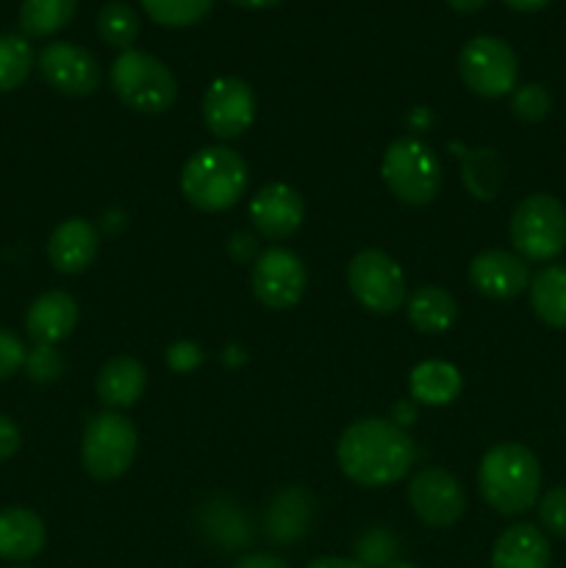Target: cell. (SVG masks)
<instances>
[{
  "label": "cell",
  "instance_id": "19",
  "mask_svg": "<svg viewBox=\"0 0 566 568\" xmlns=\"http://www.w3.org/2000/svg\"><path fill=\"white\" fill-rule=\"evenodd\" d=\"M44 547V521L31 508L0 510V558L31 560Z\"/></svg>",
  "mask_w": 566,
  "mask_h": 568
},
{
  "label": "cell",
  "instance_id": "3",
  "mask_svg": "<svg viewBox=\"0 0 566 568\" xmlns=\"http://www.w3.org/2000/svg\"><path fill=\"white\" fill-rule=\"evenodd\" d=\"M183 197L200 211H225L247 189V164L231 148H203L183 164Z\"/></svg>",
  "mask_w": 566,
  "mask_h": 568
},
{
  "label": "cell",
  "instance_id": "29",
  "mask_svg": "<svg viewBox=\"0 0 566 568\" xmlns=\"http://www.w3.org/2000/svg\"><path fill=\"white\" fill-rule=\"evenodd\" d=\"M503 178V161L494 150H477L466 159V183L481 200H492Z\"/></svg>",
  "mask_w": 566,
  "mask_h": 568
},
{
  "label": "cell",
  "instance_id": "22",
  "mask_svg": "<svg viewBox=\"0 0 566 568\" xmlns=\"http://www.w3.org/2000/svg\"><path fill=\"white\" fill-rule=\"evenodd\" d=\"M461 386V372L447 361H425L411 372V397L422 405H449Z\"/></svg>",
  "mask_w": 566,
  "mask_h": 568
},
{
  "label": "cell",
  "instance_id": "11",
  "mask_svg": "<svg viewBox=\"0 0 566 568\" xmlns=\"http://www.w3.org/2000/svg\"><path fill=\"white\" fill-rule=\"evenodd\" d=\"M39 72L61 94L87 98L103 81L100 61L87 48L72 42H50L39 50Z\"/></svg>",
  "mask_w": 566,
  "mask_h": 568
},
{
  "label": "cell",
  "instance_id": "4",
  "mask_svg": "<svg viewBox=\"0 0 566 568\" xmlns=\"http://www.w3.org/2000/svg\"><path fill=\"white\" fill-rule=\"evenodd\" d=\"M109 81L117 98L139 114H161L178 98V83L170 67L148 50H122L111 64Z\"/></svg>",
  "mask_w": 566,
  "mask_h": 568
},
{
  "label": "cell",
  "instance_id": "32",
  "mask_svg": "<svg viewBox=\"0 0 566 568\" xmlns=\"http://www.w3.org/2000/svg\"><path fill=\"white\" fill-rule=\"evenodd\" d=\"M538 519H542L544 530H549L558 538H566V486L549 488L538 499Z\"/></svg>",
  "mask_w": 566,
  "mask_h": 568
},
{
  "label": "cell",
  "instance_id": "39",
  "mask_svg": "<svg viewBox=\"0 0 566 568\" xmlns=\"http://www.w3.org/2000/svg\"><path fill=\"white\" fill-rule=\"evenodd\" d=\"M305 568H366L358 560H350V558H316L311 560Z\"/></svg>",
  "mask_w": 566,
  "mask_h": 568
},
{
  "label": "cell",
  "instance_id": "41",
  "mask_svg": "<svg viewBox=\"0 0 566 568\" xmlns=\"http://www.w3.org/2000/svg\"><path fill=\"white\" fill-rule=\"evenodd\" d=\"M447 3L453 6L455 11H461V14H475V11H481L488 0H447Z\"/></svg>",
  "mask_w": 566,
  "mask_h": 568
},
{
  "label": "cell",
  "instance_id": "7",
  "mask_svg": "<svg viewBox=\"0 0 566 568\" xmlns=\"http://www.w3.org/2000/svg\"><path fill=\"white\" fill-rule=\"evenodd\" d=\"M137 427L117 410L94 414L83 427L81 460L94 480H117L137 455Z\"/></svg>",
  "mask_w": 566,
  "mask_h": 568
},
{
  "label": "cell",
  "instance_id": "26",
  "mask_svg": "<svg viewBox=\"0 0 566 568\" xmlns=\"http://www.w3.org/2000/svg\"><path fill=\"white\" fill-rule=\"evenodd\" d=\"M311 508L309 497H303L300 491H286L277 497V503L270 510V536L275 538V544H289L297 536L309 532Z\"/></svg>",
  "mask_w": 566,
  "mask_h": 568
},
{
  "label": "cell",
  "instance_id": "34",
  "mask_svg": "<svg viewBox=\"0 0 566 568\" xmlns=\"http://www.w3.org/2000/svg\"><path fill=\"white\" fill-rule=\"evenodd\" d=\"M26 344L20 336L0 327V381H9L20 366H26Z\"/></svg>",
  "mask_w": 566,
  "mask_h": 568
},
{
  "label": "cell",
  "instance_id": "30",
  "mask_svg": "<svg viewBox=\"0 0 566 568\" xmlns=\"http://www.w3.org/2000/svg\"><path fill=\"white\" fill-rule=\"evenodd\" d=\"M553 109V98L542 83H525L511 94V111L525 122H538Z\"/></svg>",
  "mask_w": 566,
  "mask_h": 568
},
{
  "label": "cell",
  "instance_id": "27",
  "mask_svg": "<svg viewBox=\"0 0 566 568\" xmlns=\"http://www.w3.org/2000/svg\"><path fill=\"white\" fill-rule=\"evenodd\" d=\"M98 33L109 48L131 50L139 37V14L125 0H111L100 9Z\"/></svg>",
  "mask_w": 566,
  "mask_h": 568
},
{
  "label": "cell",
  "instance_id": "14",
  "mask_svg": "<svg viewBox=\"0 0 566 568\" xmlns=\"http://www.w3.org/2000/svg\"><path fill=\"white\" fill-rule=\"evenodd\" d=\"M469 281L481 294L492 300H514L530 286L527 261L505 250H486L469 264Z\"/></svg>",
  "mask_w": 566,
  "mask_h": 568
},
{
  "label": "cell",
  "instance_id": "1",
  "mask_svg": "<svg viewBox=\"0 0 566 568\" xmlns=\"http://www.w3.org/2000/svg\"><path fill=\"white\" fill-rule=\"evenodd\" d=\"M336 458L350 480L366 488H381L408 475L416 447L403 427L370 416V419L353 422L342 433Z\"/></svg>",
  "mask_w": 566,
  "mask_h": 568
},
{
  "label": "cell",
  "instance_id": "20",
  "mask_svg": "<svg viewBox=\"0 0 566 568\" xmlns=\"http://www.w3.org/2000/svg\"><path fill=\"white\" fill-rule=\"evenodd\" d=\"M148 386V372L131 355H117L100 369L98 397L105 408H131Z\"/></svg>",
  "mask_w": 566,
  "mask_h": 568
},
{
  "label": "cell",
  "instance_id": "43",
  "mask_svg": "<svg viewBox=\"0 0 566 568\" xmlns=\"http://www.w3.org/2000/svg\"><path fill=\"white\" fill-rule=\"evenodd\" d=\"M386 568H416L414 564H403V560H397V564H388Z\"/></svg>",
  "mask_w": 566,
  "mask_h": 568
},
{
  "label": "cell",
  "instance_id": "17",
  "mask_svg": "<svg viewBox=\"0 0 566 568\" xmlns=\"http://www.w3.org/2000/svg\"><path fill=\"white\" fill-rule=\"evenodd\" d=\"M78 303L67 292H48L31 303L26 314V331L37 344H59L75 331Z\"/></svg>",
  "mask_w": 566,
  "mask_h": 568
},
{
  "label": "cell",
  "instance_id": "16",
  "mask_svg": "<svg viewBox=\"0 0 566 568\" xmlns=\"http://www.w3.org/2000/svg\"><path fill=\"white\" fill-rule=\"evenodd\" d=\"M100 253V233L92 222L70 216L61 222L48 242V258L64 275H78L89 270Z\"/></svg>",
  "mask_w": 566,
  "mask_h": 568
},
{
  "label": "cell",
  "instance_id": "9",
  "mask_svg": "<svg viewBox=\"0 0 566 568\" xmlns=\"http://www.w3.org/2000/svg\"><path fill=\"white\" fill-rule=\"evenodd\" d=\"M347 283L353 297L372 314H394L408 297L405 275L383 250H364L350 261Z\"/></svg>",
  "mask_w": 566,
  "mask_h": 568
},
{
  "label": "cell",
  "instance_id": "38",
  "mask_svg": "<svg viewBox=\"0 0 566 568\" xmlns=\"http://www.w3.org/2000/svg\"><path fill=\"white\" fill-rule=\"evenodd\" d=\"M231 253H233V258H239V261L250 258V255L255 253L253 236H250V233H236V236L231 239Z\"/></svg>",
  "mask_w": 566,
  "mask_h": 568
},
{
  "label": "cell",
  "instance_id": "31",
  "mask_svg": "<svg viewBox=\"0 0 566 568\" xmlns=\"http://www.w3.org/2000/svg\"><path fill=\"white\" fill-rule=\"evenodd\" d=\"M26 372L37 383H53L64 375V358L50 344H37V349L26 355Z\"/></svg>",
  "mask_w": 566,
  "mask_h": 568
},
{
  "label": "cell",
  "instance_id": "12",
  "mask_svg": "<svg viewBox=\"0 0 566 568\" xmlns=\"http://www.w3.org/2000/svg\"><path fill=\"white\" fill-rule=\"evenodd\" d=\"M255 94L242 78H216L203 98V122L216 139H236L253 125Z\"/></svg>",
  "mask_w": 566,
  "mask_h": 568
},
{
  "label": "cell",
  "instance_id": "2",
  "mask_svg": "<svg viewBox=\"0 0 566 568\" xmlns=\"http://www.w3.org/2000/svg\"><path fill=\"white\" fill-rule=\"evenodd\" d=\"M477 488L497 514H525L538 503L542 466L525 444L503 442L483 455L481 469H477Z\"/></svg>",
  "mask_w": 566,
  "mask_h": 568
},
{
  "label": "cell",
  "instance_id": "13",
  "mask_svg": "<svg viewBox=\"0 0 566 568\" xmlns=\"http://www.w3.org/2000/svg\"><path fill=\"white\" fill-rule=\"evenodd\" d=\"M408 503L414 514L431 527H453L466 508L464 488L444 469H422L411 480Z\"/></svg>",
  "mask_w": 566,
  "mask_h": 568
},
{
  "label": "cell",
  "instance_id": "25",
  "mask_svg": "<svg viewBox=\"0 0 566 568\" xmlns=\"http://www.w3.org/2000/svg\"><path fill=\"white\" fill-rule=\"evenodd\" d=\"M37 64L31 42L17 33H0V92H14L31 75Z\"/></svg>",
  "mask_w": 566,
  "mask_h": 568
},
{
  "label": "cell",
  "instance_id": "36",
  "mask_svg": "<svg viewBox=\"0 0 566 568\" xmlns=\"http://www.w3.org/2000/svg\"><path fill=\"white\" fill-rule=\"evenodd\" d=\"M20 449V430L9 416L0 414V460H9Z\"/></svg>",
  "mask_w": 566,
  "mask_h": 568
},
{
  "label": "cell",
  "instance_id": "24",
  "mask_svg": "<svg viewBox=\"0 0 566 568\" xmlns=\"http://www.w3.org/2000/svg\"><path fill=\"white\" fill-rule=\"evenodd\" d=\"M78 11V0H22L20 28L26 37L44 39L59 33L72 22Z\"/></svg>",
  "mask_w": 566,
  "mask_h": 568
},
{
  "label": "cell",
  "instance_id": "8",
  "mask_svg": "<svg viewBox=\"0 0 566 568\" xmlns=\"http://www.w3.org/2000/svg\"><path fill=\"white\" fill-rule=\"evenodd\" d=\"M461 81L481 98H505L516 89L519 61L514 48L499 37H475L458 53Z\"/></svg>",
  "mask_w": 566,
  "mask_h": 568
},
{
  "label": "cell",
  "instance_id": "15",
  "mask_svg": "<svg viewBox=\"0 0 566 568\" xmlns=\"http://www.w3.org/2000/svg\"><path fill=\"white\" fill-rule=\"evenodd\" d=\"M305 216V203L297 189L286 183H270L250 203V220L266 239H289L300 231Z\"/></svg>",
  "mask_w": 566,
  "mask_h": 568
},
{
  "label": "cell",
  "instance_id": "18",
  "mask_svg": "<svg viewBox=\"0 0 566 568\" xmlns=\"http://www.w3.org/2000/svg\"><path fill=\"white\" fill-rule=\"evenodd\" d=\"M549 564L547 536L533 525L508 527L492 549V568H549Z\"/></svg>",
  "mask_w": 566,
  "mask_h": 568
},
{
  "label": "cell",
  "instance_id": "28",
  "mask_svg": "<svg viewBox=\"0 0 566 568\" xmlns=\"http://www.w3.org/2000/svg\"><path fill=\"white\" fill-rule=\"evenodd\" d=\"M153 22L164 28H186L203 20L214 0H139Z\"/></svg>",
  "mask_w": 566,
  "mask_h": 568
},
{
  "label": "cell",
  "instance_id": "42",
  "mask_svg": "<svg viewBox=\"0 0 566 568\" xmlns=\"http://www.w3.org/2000/svg\"><path fill=\"white\" fill-rule=\"evenodd\" d=\"M231 3L239 6V9L259 11V9H272V6H277L281 0H231Z\"/></svg>",
  "mask_w": 566,
  "mask_h": 568
},
{
  "label": "cell",
  "instance_id": "21",
  "mask_svg": "<svg viewBox=\"0 0 566 568\" xmlns=\"http://www.w3.org/2000/svg\"><path fill=\"white\" fill-rule=\"evenodd\" d=\"M530 305L544 325L566 331V266L549 264L530 281Z\"/></svg>",
  "mask_w": 566,
  "mask_h": 568
},
{
  "label": "cell",
  "instance_id": "10",
  "mask_svg": "<svg viewBox=\"0 0 566 568\" xmlns=\"http://www.w3.org/2000/svg\"><path fill=\"white\" fill-rule=\"evenodd\" d=\"M309 286V272L303 258L286 247H270L255 258L253 294L261 305L272 311H286L303 300Z\"/></svg>",
  "mask_w": 566,
  "mask_h": 568
},
{
  "label": "cell",
  "instance_id": "23",
  "mask_svg": "<svg viewBox=\"0 0 566 568\" xmlns=\"http://www.w3.org/2000/svg\"><path fill=\"white\" fill-rule=\"evenodd\" d=\"M408 320L422 333H444L458 320V303L438 286H422L408 297Z\"/></svg>",
  "mask_w": 566,
  "mask_h": 568
},
{
  "label": "cell",
  "instance_id": "37",
  "mask_svg": "<svg viewBox=\"0 0 566 568\" xmlns=\"http://www.w3.org/2000/svg\"><path fill=\"white\" fill-rule=\"evenodd\" d=\"M233 568H286V564H283V560H277L275 555L259 552V555H247V558H242Z\"/></svg>",
  "mask_w": 566,
  "mask_h": 568
},
{
  "label": "cell",
  "instance_id": "6",
  "mask_svg": "<svg viewBox=\"0 0 566 568\" xmlns=\"http://www.w3.org/2000/svg\"><path fill=\"white\" fill-rule=\"evenodd\" d=\"M383 181L405 205L431 203L442 186V164L433 148L420 139H397L383 153Z\"/></svg>",
  "mask_w": 566,
  "mask_h": 568
},
{
  "label": "cell",
  "instance_id": "35",
  "mask_svg": "<svg viewBox=\"0 0 566 568\" xmlns=\"http://www.w3.org/2000/svg\"><path fill=\"white\" fill-rule=\"evenodd\" d=\"M200 358H203L200 349L189 342L175 344V347H170V355H166V361H170V366L175 372H189L194 364H200Z\"/></svg>",
  "mask_w": 566,
  "mask_h": 568
},
{
  "label": "cell",
  "instance_id": "5",
  "mask_svg": "<svg viewBox=\"0 0 566 568\" xmlns=\"http://www.w3.org/2000/svg\"><path fill=\"white\" fill-rule=\"evenodd\" d=\"M511 242L525 261H553L566 247V209L553 194H530L511 216Z\"/></svg>",
  "mask_w": 566,
  "mask_h": 568
},
{
  "label": "cell",
  "instance_id": "44",
  "mask_svg": "<svg viewBox=\"0 0 566 568\" xmlns=\"http://www.w3.org/2000/svg\"><path fill=\"white\" fill-rule=\"evenodd\" d=\"M17 568H22V566H17Z\"/></svg>",
  "mask_w": 566,
  "mask_h": 568
},
{
  "label": "cell",
  "instance_id": "33",
  "mask_svg": "<svg viewBox=\"0 0 566 568\" xmlns=\"http://www.w3.org/2000/svg\"><path fill=\"white\" fill-rule=\"evenodd\" d=\"M394 549H397L394 538L388 536V532H383L381 527H377V530H370L358 541V558H361L358 564H364L366 568L388 566V560H392Z\"/></svg>",
  "mask_w": 566,
  "mask_h": 568
},
{
  "label": "cell",
  "instance_id": "40",
  "mask_svg": "<svg viewBox=\"0 0 566 568\" xmlns=\"http://www.w3.org/2000/svg\"><path fill=\"white\" fill-rule=\"evenodd\" d=\"M503 3L514 11H542L547 9L553 0H503Z\"/></svg>",
  "mask_w": 566,
  "mask_h": 568
}]
</instances>
